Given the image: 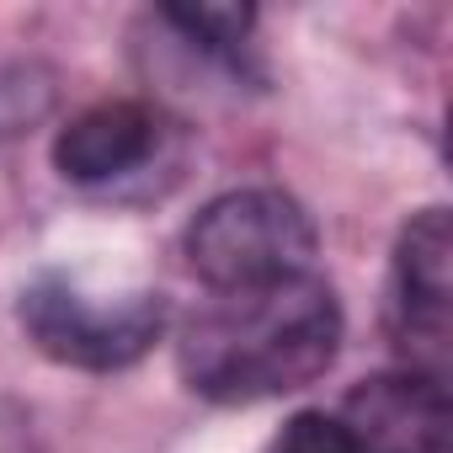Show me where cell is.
Wrapping results in <instances>:
<instances>
[{"instance_id": "1", "label": "cell", "mask_w": 453, "mask_h": 453, "mask_svg": "<svg viewBox=\"0 0 453 453\" xmlns=\"http://www.w3.org/2000/svg\"><path fill=\"white\" fill-rule=\"evenodd\" d=\"M342 352V304L304 273L262 288L213 294L176 342V368L213 405H257L315 384Z\"/></svg>"}, {"instance_id": "8", "label": "cell", "mask_w": 453, "mask_h": 453, "mask_svg": "<svg viewBox=\"0 0 453 453\" xmlns=\"http://www.w3.org/2000/svg\"><path fill=\"white\" fill-rule=\"evenodd\" d=\"M262 453H347L342 432H336V416L326 411H299L283 421V432L262 448Z\"/></svg>"}, {"instance_id": "4", "label": "cell", "mask_w": 453, "mask_h": 453, "mask_svg": "<svg viewBox=\"0 0 453 453\" xmlns=\"http://www.w3.org/2000/svg\"><path fill=\"white\" fill-rule=\"evenodd\" d=\"M448 299H453V235L448 208H421L395 241L389 326L411 357V373L442 379L448 368Z\"/></svg>"}, {"instance_id": "3", "label": "cell", "mask_w": 453, "mask_h": 453, "mask_svg": "<svg viewBox=\"0 0 453 453\" xmlns=\"http://www.w3.org/2000/svg\"><path fill=\"white\" fill-rule=\"evenodd\" d=\"M310 262H315V224L278 187L224 192L187 224V267L208 294L304 278Z\"/></svg>"}, {"instance_id": "6", "label": "cell", "mask_w": 453, "mask_h": 453, "mask_svg": "<svg viewBox=\"0 0 453 453\" xmlns=\"http://www.w3.org/2000/svg\"><path fill=\"white\" fill-rule=\"evenodd\" d=\"M160 123L139 102H102L81 112L70 128L54 139V171L75 187H107L128 171H139L155 155Z\"/></svg>"}, {"instance_id": "5", "label": "cell", "mask_w": 453, "mask_h": 453, "mask_svg": "<svg viewBox=\"0 0 453 453\" xmlns=\"http://www.w3.org/2000/svg\"><path fill=\"white\" fill-rule=\"evenodd\" d=\"M336 432L347 453H453V411L442 379L426 373H379L363 379L342 416Z\"/></svg>"}, {"instance_id": "2", "label": "cell", "mask_w": 453, "mask_h": 453, "mask_svg": "<svg viewBox=\"0 0 453 453\" xmlns=\"http://www.w3.org/2000/svg\"><path fill=\"white\" fill-rule=\"evenodd\" d=\"M17 320L43 357L86 373H112L139 363L165 336L171 310H165V294L155 288L102 294V288H86L81 278L43 273L22 288Z\"/></svg>"}, {"instance_id": "9", "label": "cell", "mask_w": 453, "mask_h": 453, "mask_svg": "<svg viewBox=\"0 0 453 453\" xmlns=\"http://www.w3.org/2000/svg\"><path fill=\"white\" fill-rule=\"evenodd\" d=\"M0 453H27V432H22V416H6V411H0Z\"/></svg>"}, {"instance_id": "7", "label": "cell", "mask_w": 453, "mask_h": 453, "mask_svg": "<svg viewBox=\"0 0 453 453\" xmlns=\"http://www.w3.org/2000/svg\"><path fill=\"white\" fill-rule=\"evenodd\" d=\"M165 22L181 27L208 54L241 59V43L251 33V6H165Z\"/></svg>"}]
</instances>
